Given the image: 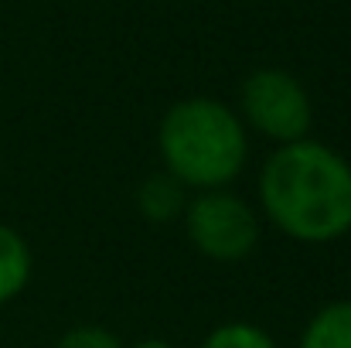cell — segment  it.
Listing matches in <instances>:
<instances>
[{
  "label": "cell",
  "mask_w": 351,
  "mask_h": 348,
  "mask_svg": "<svg viewBox=\"0 0 351 348\" xmlns=\"http://www.w3.org/2000/svg\"><path fill=\"white\" fill-rule=\"evenodd\" d=\"M300 348H351V297L321 308L307 321Z\"/></svg>",
  "instance_id": "7"
},
{
  "label": "cell",
  "mask_w": 351,
  "mask_h": 348,
  "mask_svg": "<svg viewBox=\"0 0 351 348\" xmlns=\"http://www.w3.org/2000/svg\"><path fill=\"white\" fill-rule=\"evenodd\" d=\"M184 205H188V188L167 171L143 178L136 188V209L147 222H157V226L178 222L184 216Z\"/></svg>",
  "instance_id": "5"
},
{
  "label": "cell",
  "mask_w": 351,
  "mask_h": 348,
  "mask_svg": "<svg viewBox=\"0 0 351 348\" xmlns=\"http://www.w3.org/2000/svg\"><path fill=\"white\" fill-rule=\"evenodd\" d=\"M263 216L297 242L324 246L351 232V164L321 140L280 143L259 171Z\"/></svg>",
  "instance_id": "1"
},
{
  "label": "cell",
  "mask_w": 351,
  "mask_h": 348,
  "mask_svg": "<svg viewBox=\"0 0 351 348\" xmlns=\"http://www.w3.org/2000/svg\"><path fill=\"white\" fill-rule=\"evenodd\" d=\"M202 348H280L273 342V335H266L263 328L249 325V321H226L219 328H212L205 335Z\"/></svg>",
  "instance_id": "8"
},
{
  "label": "cell",
  "mask_w": 351,
  "mask_h": 348,
  "mask_svg": "<svg viewBox=\"0 0 351 348\" xmlns=\"http://www.w3.org/2000/svg\"><path fill=\"white\" fill-rule=\"evenodd\" d=\"M55 348H126L110 328H99V325H79L72 332H65L58 338Z\"/></svg>",
  "instance_id": "9"
},
{
  "label": "cell",
  "mask_w": 351,
  "mask_h": 348,
  "mask_svg": "<svg viewBox=\"0 0 351 348\" xmlns=\"http://www.w3.org/2000/svg\"><path fill=\"white\" fill-rule=\"evenodd\" d=\"M181 219L191 246L215 263H239L259 242V216L249 202H242L226 188L198 192L184 205Z\"/></svg>",
  "instance_id": "3"
},
{
  "label": "cell",
  "mask_w": 351,
  "mask_h": 348,
  "mask_svg": "<svg viewBox=\"0 0 351 348\" xmlns=\"http://www.w3.org/2000/svg\"><path fill=\"white\" fill-rule=\"evenodd\" d=\"M130 348H174L167 338H143V342H136V345H130Z\"/></svg>",
  "instance_id": "10"
},
{
  "label": "cell",
  "mask_w": 351,
  "mask_h": 348,
  "mask_svg": "<svg viewBox=\"0 0 351 348\" xmlns=\"http://www.w3.org/2000/svg\"><path fill=\"white\" fill-rule=\"evenodd\" d=\"M31 266L34 259L24 235L0 222V304H10L14 297L24 294L31 280Z\"/></svg>",
  "instance_id": "6"
},
{
  "label": "cell",
  "mask_w": 351,
  "mask_h": 348,
  "mask_svg": "<svg viewBox=\"0 0 351 348\" xmlns=\"http://www.w3.org/2000/svg\"><path fill=\"white\" fill-rule=\"evenodd\" d=\"M242 123L276 143H293L311 137L314 106L297 76L287 69H256L242 82Z\"/></svg>",
  "instance_id": "4"
},
{
  "label": "cell",
  "mask_w": 351,
  "mask_h": 348,
  "mask_svg": "<svg viewBox=\"0 0 351 348\" xmlns=\"http://www.w3.org/2000/svg\"><path fill=\"white\" fill-rule=\"evenodd\" d=\"M157 150L164 171L184 188L215 192L232 185L249 157V133L232 106L212 96H191L160 116Z\"/></svg>",
  "instance_id": "2"
}]
</instances>
